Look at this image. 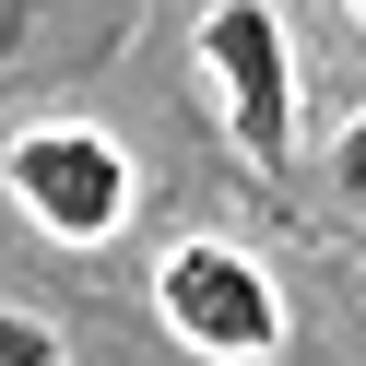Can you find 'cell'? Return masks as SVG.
Instances as JSON below:
<instances>
[{"label":"cell","instance_id":"cell-2","mask_svg":"<svg viewBox=\"0 0 366 366\" xmlns=\"http://www.w3.org/2000/svg\"><path fill=\"white\" fill-rule=\"evenodd\" d=\"M0 189L24 201L48 237L95 248V237L130 224V154L107 142V130H83V119H48V130H24V142L0 154Z\"/></svg>","mask_w":366,"mask_h":366},{"label":"cell","instance_id":"cell-3","mask_svg":"<svg viewBox=\"0 0 366 366\" xmlns=\"http://www.w3.org/2000/svg\"><path fill=\"white\" fill-rule=\"evenodd\" d=\"M154 307H166V331L189 342V355H224V366H248V355H272V342H284V295H272V272L248 260V248H224V237L166 248Z\"/></svg>","mask_w":366,"mask_h":366},{"label":"cell","instance_id":"cell-1","mask_svg":"<svg viewBox=\"0 0 366 366\" xmlns=\"http://www.w3.org/2000/svg\"><path fill=\"white\" fill-rule=\"evenodd\" d=\"M201 71H213L248 166H295V48H284L272 0H213L201 12Z\"/></svg>","mask_w":366,"mask_h":366},{"label":"cell","instance_id":"cell-5","mask_svg":"<svg viewBox=\"0 0 366 366\" xmlns=\"http://www.w3.org/2000/svg\"><path fill=\"white\" fill-rule=\"evenodd\" d=\"M24 48H36V0H0V71H12Z\"/></svg>","mask_w":366,"mask_h":366},{"label":"cell","instance_id":"cell-4","mask_svg":"<svg viewBox=\"0 0 366 366\" xmlns=\"http://www.w3.org/2000/svg\"><path fill=\"white\" fill-rule=\"evenodd\" d=\"M0 366H59V331L24 319V307H0Z\"/></svg>","mask_w":366,"mask_h":366}]
</instances>
